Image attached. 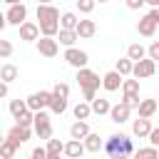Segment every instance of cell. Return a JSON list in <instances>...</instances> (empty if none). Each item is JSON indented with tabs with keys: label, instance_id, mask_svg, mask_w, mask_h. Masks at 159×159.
Returning <instances> with one entry per match:
<instances>
[{
	"label": "cell",
	"instance_id": "cell-1",
	"mask_svg": "<svg viewBox=\"0 0 159 159\" xmlns=\"http://www.w3.org/2000/svg\"><path fill=\"white\" fill-rule=\"evenodd\" d=\"M60 10L52 5H37V20H40V32L42 37H55L60 35Z\"/></svg>",
	"mask_w": 159,
	"mask_h": 159
},
{
	"label": "cell",
	"instance_id": "cell-2",
	"mask_svg": "<svg viewBox=\"0 0 159 159\" xmlns=\"http://www.w3.org/2000/svg\"><path fill=\"white\" fill-rule=\"evenodd\" d=\"M104 152L109 159H129L134 154V142L129 134H112L107 142H104Z\"/></svg>",
	"mask_w": 159,
	"mask_h": 159
},
{
	"label": "cell",
	"instance_id": "cell-3",
	"mask_svg": "<svg viewBox=\"0 0 159 159\" xmlns=\"http://www.w3.org/2000/svg\"><path fill=\"white\" fill-rule=\"evenodd\" d=\"M77 82H80V87H82L84 99H87V102H94V92H97V87L102 84L99 75L84 67V70H77Z\"/></svg>",
	"mask_w": 159,
	"mask_h": 159
},
{
	"label": "cell",
	"instance_id": "cell-4",
	"mask_svg": "<svg viewBox=\"0 0 159 159\" xmlns=\"http://www.w3.org/2000/svg\"><path fill=\"white\" fill-rule=\"evenodd\" d=\"M50 102H52V92H45V89L32 92V94L27 97V107H30V112H42L45 107H50Z\"/></svg>",
	"mask_w": 159,
	"mask_h": 159
},
{
	"label": "cell",
	"instance_id": "cell-5",
	"mask_svg": "<svg viewBox=\"0 0 159 159\" xmlns=\"http://www.w3.org/2000/svg\"><path fill=\"white\" fill-rule=\"evenodd\" d=\"M35 132L40 139H52V124L47 112H35Z\"/></svg>",
	"mask_w": 159,
	"mask_h": 159
},
{
	"label": "cell",
	"instance_id": "cell-6",
	"mask_svg": "<svg viewBox=\"0 0 159 159\" xmlns=\"http://www.w3.org/2000/svg\"><path fill=\"white\" fill-rule=\"evenodd\" d=\"M65 60H67L72 67H77V70H84L87 62H89L87 52H84V50H77V47H67V50H65Z\"/></svg>",
	"mask_w": 159,
	"mask_h": 159
},
{
	"label": "cell",
	"instance_id": "cell-7",
	"mask_svg": "<svg viewBox=\"0 0 159 159\" xmlns=\"http://www.w3.org/2000/svg\"><path fill=\"white\" fill-rule=\"evenodd\" d=\"M157 72V62L152 60V57H144V60H139V62H134V77L137 80H144V77H152Z\"/></svg>",
	"mask_w": 159,
	"mask_h": 159
},
{
	"label": "cell",
	"instance_id": "cell-8",
	"mask_svg": "<svg viewBox=\"0 0 159 159\" xmlns=\"http://www.w3.org/2000/svg\"><path fill=\"white\" fill-rule=\"evenodd\" d=\"M25 17H27V7L20 2V5H10L7 15H5V22H7V25H22Z\"/></svg>",
	"mask_w": 159,
	"mask_h": 159
},
{
	"label": "cell",
	"instance_id": "cell-9",
	"mask_svg": "<svg viewBox=\"0 0 159 159\" xmlns=\"http://www.w3.org/2000/svg\"><path fill=\"white\" fill-rule=\"evenodd\" d=\"M37 52L45 55V57H55V55L60 52L57 40H55V37H40V40H37Z\"/></svg>",
	"mask_w": 159,
	"mask_h": 159
},
{
	"label": "cell",
	"instance_id": "cell-10",
	"mask_svg": "<svg viewBox=\"0 0 159 159\" xmlns=\"http://www.w3.org/2000/svg\"><path fill=\"white\" fill-rule=\"evenodd\" d=\"M20 40L37 42V40H40V25H35V22H22V25H20Z\"/></svg>",
	"mask_w": 159,
	"mask_h": 159
},
{
	"label": "cell",
	"instance_id": "cell-11",
	"mask_svg": "<svg viewBox=\"0 0 159 159\" xmlns=\"http://www.w3.org/2000/svg\"><path fill=\"white\" fill-rule=\"evenodd\" d=\"M122 84H124V82H122V75H119L117 70H112V72H107V75L102 77V87H104L107 92H117Z\"/></svg>",
	"mask_w": 159,
	"mask_h": 159
},
{
	"label": "cell",
	"instance_id": "cell-12",
	"mask_svg": "<svg viewBox=\"0 0 159 159\" xmlns=\"http://www.w3.org/2000/svg\"><path fill=\"white\" fill-rule=\"evenodd\" d=\"M129 114H132V107H127L124 102H119V104H114V107H112V112H109V117H112V122H117V124H124V122L129 119Z\"/></svg>",
	"mask_w": 159,
	"mask_h": 159
},
{
	"label": "cell",
	"instance_id": "cell-13",
	"mask_svg": "<svg viewBox=\"0 0 159 159\" xmlns=\"http://www.w3.org/2000/svg\"><path fill=\"white\" fill-rule=\"evenodd\" d=\"M89 134H92V132H89V124L82 122V119H77V122L70 127V137H72V139H80V142H82V139H87Z\"/></svg>",
	"mask_w": 159,
	"mask_h": 159
},
{
	"label": "cell",
	"instance_id": "cell-14",
	"mask_svg": "<svg viewBox=\"0 0 159 159\" xmlns=\"http://www.w3.org/2000/svg\"><path fill=\"white\" fill-rule=\"evenodd\" d=\"M84 149H87V147H84V142H80V139H70V142L65 144V154H67L70 159H80Z\"/></svg>",
	"mask_w": 159,
	"mask_h": 159
},
{
	"label": "cell",
	"instance_id": "cell-15",
	"mask_svg": "<svg viewBox=\"0 0 159 159\" xmlns=\"http://www.w3.org/2000/svg\"><path fill=\"white\" fill-rule=\"evenodd\" d=\"M137 30H139V35L152 37V35H154V30H157V20H152L149 15H144V17L137 22Z\"/></svg>",
	"mask_w": 159,
	"mask_h": 159
},
{
	"label": "cell",
	"instance_id": "cell-16",
	"mask_svg": "<svg viewBox=\"0 0 159 159\" xmlns=\"http://www.w3.org/2000/svg\"><path fill=\"white\" fill-rule=\"evenodd\" d=\"M137 109H139V119H149V117L159 109V102H157V99H142V104H139Z\"/></svg>",
	"mask_w": 159,
	"mask_h": 159
},
{
	"label": "cell",
	"instance_id": "cell-17",
	"mask_svg": "<svg viewBox=\"0 0 159 159\" xmlns=\"http://www.w3.org/2000/svg\"><path fill=\"white\" fill-rule=\"evenodd\" d=\"M7 137H10L12 142H17V144H25V142L30 139V127H20V124H15V127L7 132Z\"/></svg>",
	"mask_w": 159,
	"mask_h": 159
},
{
	"label": "cell",
	"instance_id": "cell-18",
	"mask_svg": "<svg viewBox=\"0 0 159 159\" xmlns=\"http://www.w3.org/2000/svg\"><path fill=\"white\" fill-rule=\"evenodd\" d=\"M132 132H134V137H149L152 134V122L149 119H134Z\"/></svg>",
	"mask_w": 159,
	"mask_h": 159
},
{
	"label": "cell",
	"instance_id": "cell-19",
	"mask_svg": "<svg viewBox=\"0 0 159 159\" xmlns=\"http://www.w3.org/2000/svg\"><path fill=\"white\" fill-rule=\"evenodd\" d=\"M17 147H20V144H17V142H12L10 137H7V139H2V144H0V157H2V159H12V157H15V152H17Z\"/></svg>",
	"mask_w": 159,
	"mask_h": 159
},
{
	"label": "cell",
	"instance_id": "cell-20",
	"mask_svg": "<svg viewBox=\"0 0 159 159\" xmlns=\"http://www.w3.org/2000/svg\"><path fill=\"white\" fill-rule=\"evenodd\" d=\"M94 32H97L94 20H80V25H77V35L80 37H92Z\"/></svg>",
	"mask_w": 159,
	"mask_h": 159
},
{
	"label": "cell",
	"instance_id": "cell-21",
	"mask_svg": "<svg viewBox=\"0 0 159 159\" xmlns=\"http://www.w3.org/2000/svg\"><path fill=\"white\" fill-rule=\"evenodd\" d=\"M144 55H147V50H144V45H139V42H132V45L127 47V57H129L132 62L144 60Z\"/></svg>",
	"mask_w": 159,
	"mask_h": 159
},
{
	"label": "cell",
	"instance_id": "cell-22",
	"mask_svg": "<svg viewBox=\"0 0 159 159\" xmlns=\"http://www.w3.org/2000/svg\"><path fill=\"white\" fill-rule=\"evenodd\" d=\"M77 25H80V20H77L75 12H62V17H60V27L62 30H77Z\"/></svg>",
	"mask_w": 159,
	"mask_h": 159
},
{
	"label": "cell",
	"instance_id": "cell-23",
	"mask_svg": "<svg viewBox=\"0 0 159 159\" xmlns=\"http://www.w3.org/2000/svg\"><path fill=\"white\" fill-rule=\"evenodd\" d=\"M60 45H65V47H75V42H77V30H60Z\"/></svg>",
	"mask_w": 159,
	"mask_h": 159
},
{
	"label": "cell",
	"instance_id": "cell-24",
	"mask_svg": "<svg viewBox=\"0 0 159 159\" xmlns=\"http://www.w3.org/2000/svg\"><path fill=\"white\" fill-rule=\"evenodd\" d=\"M27 109H30V107H27V99H10V112H12L15 119H20Z\"/></svg>",
	"mask_w": 159,
	"mask_h": 159
},
{
	"label": "cell",
	"instance_id": "cell-25",
	"mask_svg": "<svg viewBox=\"0 0 159 159\" xmlns=\"http://www.w3.org/2000/svg\"><path fill=\"white\" fill-rule=\"evenodd\" d=\"M92 112H94V114H109V112H112L109 99H102V97L94 99V102H92Z\"/></svg>",
	"mask_w": 159,
	"mask_h": 159
},
{
	"label": "cell",
	"instance_id": "cell-26",
	"mask_svg": "<svg viewBox=\"0 0 159 159\" xmlns=\"http://www.w3.org/2000/svg\"><path fill=\"white\" fill-rule=\"evenodd\" d=\"M117 72H119L122 77L132 75V72H134V62H132L129 57H124V60H117Z\"/></svg>",
	"mask_w": 159,
	"mask_h": 159
},
{
	"label": "cell",
	"instance_id": "cell-27",
	"mask_svg": "<svg viewBox=\"0 0 159 159\" xmlns=\"http://www.w3.org/2000/svg\"><path fill=\"white\" fill-rule=\"evenodd\" d=\"M15 77H17V67L15 65H2L0 67V80L2 82H12Z\"/></svg>",
	"mask_w": 159,
	"mask_h": 159
},
{
	"label": "cell",
	"instance_id": "cell-28",
	"mask_svg": "<svg viewBox=\"0 0 159 159\" xmlns=\"http://www.w3.org/2000/svg\"><path fill=\"white\" fill-rule=\"evenodd\" d=\"M50 109H52L55 114H62V112L67 109V99H65V97H57V94H52V102H50Z\"/></svg>",
	"mask_w": 159,
	"mask_h": 159
},
{
	"label": "cell",
	"instance_id": "cell-29",
	"mask_svg": "<svg viewBox=\"0 0 159 159\" xmlns=\"http://www.w3.org/2000/svg\"><path fill=\"white\" fill-rule=\"evenodd\" d=\"M89 114H92V104H87V102L75 104V117H77V119H82V122H84Z\"/></svg>",
	"mask_w": 159,
	"mask_h": 159
},
{
	"label": "cell",
	"instance_id": "cell-30",
	"mask_svg": "<svg viewBox=\"0 0 159 159\" xmlns=\"http://www.w3.org/2000/svg\"><path fill=\"white\" fill-rule=\"evenodd\" d=\"M84 147H87V152H99L102 149V139H99V134H89L87 139H84Z\"/></svg>",
	"mask_w": 159,
	"mask_h": 159
},
{
	"label": "cell",
	"instance_id": "cell-31",
	"mask_svg": "<svg viewBox=\"0 0 159 159\" xmlns=\"http://www.w3.org/2000/svg\"><path fill=\"white\" fill-rule=\"evenodd\" d=\"M134 159H159V152H157V147H144L134 154Z\"/></svg>",
	"mask_w": 159,
	"mask_h": 159
},
{
	"label": "cell",
	"instance_id": "cell-32",
	"mask_svg": "<svg viewBox=\"0 0 159 159\" xmlns=\"http://www.w3.org/2000/svg\"><path fill=\"white\" fill-rule=\"evenodd\" d=\"M122 92L124 94H139V80H124Z\"/></svg>",
	"mask_w": 159,
	"mask_h": 159
},
{
	"label": "cell",
	"instance_id": "cell-33",
	"mask_svg": "<svg viewBox=\"0 0 159 159\" xmlns=\"http://www.w3.org/2000/svg\"><path fill=\"white\" fill-rule=\"evenodd\" d=\"M52 94H57V97H65V99H67V97H70V84H67V82H57V84L52 87Z\"/></svg>",
	"mask_w": 159,
	"mask_h": 159
},
{
	"label": "cell",
	"instance_id": "cell-34",
	"mask_svg": "<svg viewBox=\"0 0 159 159\" xmlns=\"http://www.w3.org/2000/svg\"><path fill=\"white\" fill-rule=\"evenodd\" d=\"M65 152V144L60 139H47V154H60Z\"/></svg>",
	"mask_w": 159,
	"mask_h": 159
},
{
	"label": "cell",
	"instance_id": "cell-35",
	"mask_svg": "<svg viewBox=\"0 0 159 159\" xmlns=\"http://www.w3.org/2000/svg\"><path fill=\"white\" fill-rule=\"evenodd\" d=\"M94 5H97L94 0H77V10L84 12V15H89V12L94 10Z\"/></svg>",
	"mask_w": 159,
	"mask_h": 159
},
{
	"label": "cell",
	"instance_id": "cell-36",
	"mask_svg": "<svg viewBox=\"0 0 159 159\" xmlns=\"http://www.w3.org/2000/svg\"><path fill=\"white\" fill-rule=\"evenodd\" d=\"M17 124H20V127H30V124H35V112H30V109H27V112L17 119Z\"/></svg>",
	"mask_w": 159,
	"mask_h": 159
},
{
	"label": "cell",
	"instance_id": "cell-37",
	"mask_svg": "<svg viewBox=\"0 0 159 159\" xmlns=\"http://www.w3.org/2000/svg\"><path fill=\"white\" fill-rule=\"evenodd\" d=\"M12 55V45H10V40H0V57L5 60V57H10Z\"/></svg>",
	"mask_w": 159,
	"mask_h": 159
},
{
	"label": "cell",
	"instance_id": "cell-38",
	"mask_svg": "<svg viewBox=\"0 0 159 159\" xmlns=\"http://www.w3.org/2000/svg\"><path fill=\"white\" fill-rule=\"evenodd\" d=\"M122 102H124L127 107H139V104H142L139 94H124V97H122Z\"/></svg>",
	"mask_w": 159,
	"mask_h": 159
},
{
	"label": "cell",
	"instance_id": "cell-39",
	"mask_svg": "<svg viewBox=\"0 0 159 159\" xmlns=\"http://www.w3.org/2000/svg\"><path fill=\"white\" fill-rule=\"evenodd\" d=\"M147 52H149V57H152V60H154V62H157V60H159V40H157V42H152V45H149V50H147Z\"/></svg>",
	"mask_w": 159,
	"mask_h": 159
},
{
	"label": "cell",
	"instance_id": "cell-40",
	"mask_svg": "<svg viewBox=\"0 0 159 159\" xmlns=\"http://www.w3.org/2000/svg\"><path fill=\"white\" fill-rule=\"evenodd\" d=\"M149 142H152V147H159V127H157V129H152V134H149Z\"/></svg>",
	"mask_w": 159,
	"mask_h": 159
},
{
	"label": "cell",
	"instance_id": "cell-41",
	"mask_svg": "<svg viewBox=\"0 0 159 159\" xmlns=\"http://www.w3.org/2000/svg\"><path fill=\"white\" fill-rule=\"evenodd\" d=\"M144 2H147V0H127V7H129V10H139Z\"/></svg>",
	"mask_w": 159,
	"mask_h": 159
},
{
	"label": "cell",
	"instance_id": "cell-42",
	"mask_svg": "<svg viewBox=\"0 0 159 159\" xmlns=\"http://www.w3.org/2000/svg\"><path fill=\"white\" fill-rule=\"evenodd\" d=\"M147 15H149L152 20H157V25H159V7H152V10L147 12Z\"/></svg>",
	"mask_w": 159,
	"mask_h": 159
},
{
	"label": "cell",
	"instance_id": "cell-43",
	"mask_svg": "<svg viewBox=\"0 0 159 159\" xmlns=\"http://www.w3.org/2000/svg\"><path fill=\"white\" fill-rule=\"evenodd\" d=\"M0 97H7V82L0 84Z\"/></svg>",
	"mask_w": 159,
	"mask_h": 159
},
{
	"label": "cell",
	"instance_id": "cell-44",
	"mask_svg": "<svg viewBox=\"0 0 159 159\" xmlns=\"http://www.w3.org/2000/svg\"><path fill=\"white\" fill-rule=\"evenodd\" d=\"M2 2H7V5H20L22 0H2Z\"/></svg>",
	"mask_w": 159,
	"mask_h": 159
},
{
	"label": "cell",
	"instance_id": "cell-45",
	"mask_svg": "<svg viewBox=\"0 0 159 159\" xmlns=\"http://www.w3.org/2000/svg\"><path fill=\"white\" fill-rule=\"evenodd\" d=\"M147 2H149L152 7H159V0H147Z\"/></svg>",
	"mask_w": 159,
	"mask_h": 159
},
{
	"label": "cell",
	"instance_id": "cell-46",
	"mask_svg": "<svg viewBox=\"0 0 159 159\" xmlns=\"http://www.w3.org/2000/svg\"><path fill=\"white\" fill-rule=\"evenodd\" d=\"M37 5H50V0H37Z\"/></svg>",
	"mask_w": 159,
	"mask_h": 159
},
{
	"label": "cell",
	"instance_id": "cell-47",
	"mask_svg": "<svg viewBox=\"0 0 159 159\" xmlns=\"http://www.w3.org/2000/svg\"><path fill=\"white\" fill-rule=\"evenodd\" d=\"M47 159H60V154H50V157H47Z\"/></svg>",
	"mask_w": 159,
	"mask_h": 159
},
{
	"label": "cell",
	"instance_id": "cell-48",
	"mask_svg": "<svg viewBox=\"0 0 159 159\" xmlns=\"http://www.w3.org/2000/svg\"><path fill=\"white\" fill-rule=\"evenodd\" d=\"M94 2H107V0H94Z\"/></svg>",
	"mask_w": 159,
	"mask_h": 159
},
{
	"label": "cell",
	"instance_id": "cell-49",
	"mask_svg": "<svg viewBox=\"0 0 159 159\" xmlns=\"http://www.w3.org/2000/svg\"><path fill=\"white\" fill-rule=\"evenodd\" d=\"M30 159H37V157H32V154H30Z\"/></svg>",
	"mask_w": 159,
	"mask_h": 159
},
{
	"label": "cell",
	"instance_id": "cell-50",
	"mask_svg": "<svg viewBox=\"0 0 159 159\" xmlns=\"http://www.w3.org/2000/svg\"><path fill=\"white\" fill-rule=\"evenodd\" d=\"M80 159H82V157H80Z\"/></svg>",
	"mask_w": 159,
	"mask_h": 159
},
{
	"label": "cell",
	"instance_id": "cell-51",
	"mask_svg": "<svg viewBox=\"0 0 159 159\" xmlns=\"http://www.w3.org/2000/svg\"><path fill=\"white\" fill-rule=\"evenodd\" d=\"M157 102H159V99H157Z\"/></svg>",
	"mask_w": 159,
	"mask_h": 159
}]
</instances>
